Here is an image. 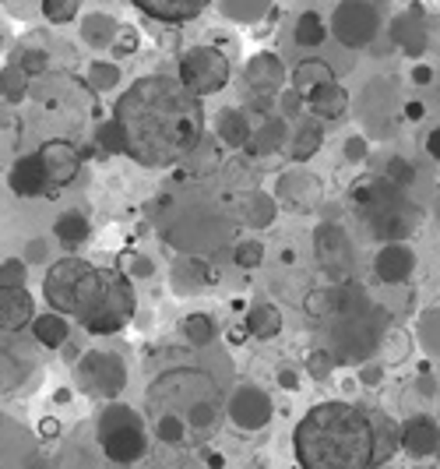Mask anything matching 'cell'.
<instances>
[{"mask_svg":"<svg viewBox=\"0 0 440 469\" xmlns=\"http://www.w3.org/2000/svg\"><path fill=\"white\" fill-rule=\"evenodd\" d=\"M36 321V303L25 286H0V332H22Z\"/></svg>","mask_w":440,"mask_h":469,"instance_id":"7c38bea8","label":"cell"},{"mask_svg":"<svg viewBox=\"0 0 440 469\" xmlns=\"http://www.w3.org/2000/svg\"><path fill=\"white\" fill-rule=\"evenodd\" d=\"M40 159L46 167V176H49V191L67 187L75 180V173H78V149L71 141H60V138L46 141L40 149Z\"/></svg>","mask_w":440,"mask_h":469,"instance_id":"8fae6325","label":"cell"},{"mask_svg":"<svg viewBox=\"0 0 440 469\" xmlns=\"http://www.w3.org/2000/svg\"><path fill=\"white\" fill-rule=\"evenodd\" d=\"M292 448L303 469H370L377 455L370 410L346 399L318 402L296 424Z\"/></svg>","mask_w":440,"mask_h":469,"instance_id":"3957f363","label":"cell"},{"mask_svg":"<svg viewBox=\"0 0 440 469\" xmlns=\"http://www.w3.org/2000/svg\"><path fill=\"white\" fill-rule=\"evenodd\" d=\"M303 103H307V110H310L314 121H338L349 110V92L338 86V82H324V86L310 88L303 95Z\"/></svg>","mask_w":440,"mask_h":469,"instance_id":"2e32d148","label":"cell"},{"mask_svg":"<svg viewBox=\"0 0 440 469\" xmlns=\"http://www.w3.org/2000/svg\"><path fill=\"white\" fill-rule=\"evenodd\" d=\"M401 448L412 459H430L440 448V427L430 417H412L401 424Z\"/></svg>","mask_w":440,"mask_h":469,"instance_id":"4fadbf2b","label":"cell"},{"mask_svg":"<svg viewBox=\"0 0 440 469\" xmlns=\"http://www.w3.org/2000/svg\"><path fill=\"white\" fill-rule=\"evenodd\" d=\"M279 332H282V311L275 303H257V307L247 314V336L268 342V339H275Z\"/></svg>","mask_w":440,"mask_h":469,"instance_id":"44dd1931","label":"cell"},{"mask_svg":"<svg viewBox=\"0 0 440 469\" xmlns=\"http://www.w3.org/2000/svg\"><path fill=\"white\" fill-rule=\"evenodd\" d=\"M29 75H40V71H46L49 68V57L46 53H40V50H29V53H22V57H14Z\"/></svg>","mask_w":440,"mask_h":469,"instance_id":"d6a6232c","label":"cell"},{"mask_svg":"<svg viewBox=\"0 0 440 469\" xmlns=\"http://www.w3.org/2000/svg\"><path fill=\"white\" fill-rule=\"evenodd\" d=\"M314 255H318V265L324 268L328 279H335V283H349L353 279V261H356L353 237L335 219H324L318 226V233H314Z\"/></svg>","mask_w":440,"mask_h":469,"instance_id":"8992f818","label":"cell"},{"mask_svg":"<svg viewBox=\"0 0 440 469\" xmlns=\"http://www.w3.org/2000/svg\"><path fill=\"white\" fill-rule=\"evenodd\" d=\"M222 466H226V459H222L219 452H215V455H208V469H222Z\"/></svg>","mask_w":440,"mask_h":469,"instance_id":"b9f144b4","label":"cell"},{"mask_svg":"<svg viewBox=\"0 0 440 469\" xmlns=\"http://www.w3.org/2000/svg\"><path fill=\"white\" fill-rule=\"evenodd\" d=\"M141 14L166 22V25H180V22H194L211 0H130Z\"/></svg>","mask_w":440,"mask_h":469,"instance_id":"5bb4252c","label":"cell"},{"mask_svg":"<svg viewBox=\"0 0 440 469\" xmlns=\"http://www.w3.org/2000/svg\"><path fill=\"white\" fill-rule=\"evenodd\" d=\"M292 36H296V43L307 46V50H314L328 40V25H324V18H320L318 11H303L300 18H296V25H292Z\"/></svg>","mask_w":440,"mask_h":469,"instance_id":"603a6c76","label":"cell"},{"mask_svg":"<svg viewBox=\"0 0 440 469\" xmlns=\"http://www.w3.org/2000/svg\"><path fill=\"white\" fill-rule=\"evenodd\" d=\"M184 336H187V342H194V346H208V342L215 339V321L208 314H191L184 321Z\"/></svg>","mask_w":440,"mask_h":469,"instance_id":"83f0119b","label":"cell"},{"mask_svg":"<svg viewBox=\"0 0 440 469\" xmlns=\"http://www.w3.org/2000/svg\"><path fill=\"white\" fill-rule=\"evenodd\" d=\"M32 332H36V339L46 346V349H53V346H64L67 336H71V329H67V321L53 311V314H42L32 321Z\"/></svg>","mask_w":440,"mask_h":469,"instance_id":"cb8c5ba5","label":"cell"},{"mask_svg":"<svg viewBox=\"0 0 440 469\" xmlns=\"http://www.w3.org/2000/svg\"><path fill=\"white\" fill-rule=\"evenodd\" d=\"M370 420H373V437H377V455H373V466H377V463H388L401 448V427L377 410H370Z\"/></svg>","mask_w":440,"mask_h":469,"instance_id":"ffe728a7","label":"cell"},{"mask_svg":"<svg viewBox=\"0 0 440 469\" xmlns=\"http://www.w3.org/2000/svg\"><path fill=\"white\" fill-rule=\"evenodd\" d=\"M57 434H60V420H57V417H46V420H40V437L53 441Z\"/></svg>","mask_w":440,"mask_h":469,"instance_id":"d590c367","label":"cell"},{"mask_svg":"<svg viewBox=\"0 0 440 469\" xmlns=\"http://www.w3.org/2000/svg\"><path fill=\"white\" fill-rule=\"evenodd\" d=\"M215 131H219V138H222L229 149H243V145H250V138H254L243 110H222Z\"/></svg>","mask_w":440,"mask_h":469,"instance_id":"7402d4cb","label":"cell"},{"mask_svg":"<svg viewBox=\"0 0 440 469\" xmlns=\"http://www.w3.org/2000/svg\"><path fill=\"white\" fill-rule=\"evenodd\" d=\"M233 257H237L240 268H257V265L265 261V244H257V240H243Z\"/></svg>","mask_w":440,"mask_h":469,"instance_id":"f546056e","label":"cell"},{"mask_svg":"<svg viewBox=\"0 0 440 469\" xmlns=\"http://www.w3.org/2000/svg\"><path fill=\"white\" fill-rule=\"evenodd\" d=\"M346 159H349V163H363V159H366V138H363V134L346 141Z\"/></svg>","mask_w":440,"mask_h":469,"instance_id":"836d02e7","label":"cell"},{"mask_svg":"<svg viewBox=\"0 0 440 469\" xmlns=\"http://www.w3.org/2000/svg\"><path fill=\"white\" fill-rule=\"evenodd\" d=\"M307 371H310L314 382H324V378L331 374V356H328V349H314V353L307 356Z\"/></svg>","mask_w":440,"mask_h":469,"instance_id":"4dcf8cb0","label":"cell"},{"mask_svg":"<svg viewBox=\"0 0 440 469\" xmlns=\"http://www.w3.org/2000/svg\"><path fill=\"white\" fill-rule=\"evenodd\" d=\"M412 268H416V255H412L405 244H384L381 255L373 257L377 279H381V283H391V286L405 283V279L412 275Z\"/></svg>","mask_w":440,"mask_h":469,"instance_id":"e0dca14e","label":"cell"},{"mask_svg":"<svg viewBox=\"0 0 440 469\" xmlns=\"http://www.w3.org/2000/svg\"><path fill=\"white\" fill-rule=\"evenodd\" d=\"M243 78H247L250 88H257L261 95H268V92H275L285 82V68H282V60L275 53H254L247 60V68H243Z\"/></svg>","mask_w":440,"mask_h":469,"instance_id":"ac0fdd59","label":"cell"},{"mask_svg":"<svg viewBox=\"0 0 440 469\" xmlns=\"http://www.w3.org/2000/svg\"><path fill=\"white\" fill-rule=\"evenodd\" d=\"M180 82L191 88L194 95H211L229 82V60L226 53L211 50V46H198L191 53L180 57Z\"/></svg>","mask_w":440,"mask_h":469,"instance_id":"52a82bcc","label":"cell"},{"mask_svg":"<svg viewBox=\"0 0 440 469\" xmlns=\"http://www.w3.org/2000/svg\"><path fill=\"white\" fill-rule=\"evenodd\" d=\"M78 11H81V0H42V14H46V22H53V25L75 22Z\"/></svg>","mask_w":440,"mask_h":469,"instance_id":"4316f807","label":"cell"},{"mask_svg":"<svg viewBox=\"0 0 440 469\" xmlns=\"http://www.w3.org/2000/svg\"><path fill=\"white\" fill-rule=\"evenodd\" d=\"M427 152H430L434 163H440V128H434L427 134Z\"/></svg>","mask_w":440,"mask_h":469,"instance_id":"8d00e7d4","label":"cell"},{"mask_svg":"<svg viewBox=\"0 0 440 469\" xmlns=\"http://www.w3.org/2000/svg\"><path fill=\"white\" fill-rule=\"evenodd\" d=\"M25 283V265L22 261H4L0 265V286H22Z\"/></svg>","mask_w":440,"mask_h":469,"instance_id":"1f68e13d","label":"cell"},{"mask_svg":"<svg viewBox=\"0 0 440 469\" xmlns=\"http://www.w3.org/2000/svg\"><path fill=\"white\" fill-rule=\"evenodd\" d=\"M405 117H409V121H423V103H409V106H405Z\"/></svg>","mask_w":440,"mask_h":469,"instance_id":"ab89813d","label":"cell"},{"mask_svg":"<svg viewBox=\"0 0 440 469\" xmlns=\"http://www.w3.org/2000/svg\"><path fill=\"white\" fill-rule=\"evenodd\" d=\"M99 437H103V452H106V459H110V463H117V466L138 463V459L145 455V448H148L141 420H134V424L110 427V430H103Z\"/></svg>","mask_w":440,"mask_h":469,"instance_id":"30bf717a","label":"cell"},{"mask_svg":"<svg viewBox=\"0 0 440 469\" xmlns=\"http://www.w3.org/2000/svg\"><path fill=\"white\" fill-rule=\"evenodd\" d=\"M324 82H335V75H331V68L324 60H307V64H300L292 71V86L300 92H310V88L324 86Z\"/></svg>","mask_w":440,"mask_h":469,"instance_id":"d4e9b609","label":"cell"},{"mask_svg":"<svg viewBox=\"0 0 440 469\" xmlns=\"http://www.w3.org/2000/svg\"><path fill=\"white\" fill-rule=\"evenodd\" d=\"M335 36L346 46H366L377 36V11L370 0H342L335 14Z\"/></svg>","mask_w":440,"mask_h":469,"instance_id":"9c48e42d","label":"cell"},{"mask_svg":"<svg viewBox=\"0 0 440 469\" xmlns=\"http://www.w3.org/2000/svg\"><path fill=\"white\" fill-rule=\"evenodd\" d=\"M384 180H391V184H399V187H412L416 184V167L409 163V159H401V156H395L388 167H384Z\"/></svg>","mask_w":440,"mask_h":469,"instance_id":"f1b7e54d","label":"cell"},{"mask_svg":"<svg viewBox=\"0 0 440 469\" xmlns=\"http://www.w3.org/2000/svg\"><path fill=\"white\" fill-rule=\"evenodd\" d=\"M123 265H127V272H134V275H152V261L141 255H123L121 257Z\"/></svg>","mask_w":440,"mask_h":469,"instance_id":"e575fe53","label":"cell"},{"mask_svg":"<svg viewBox=\"0 0 440 469\" xmlns=\"http://www.w3.org/2000/svg\"><path fill=\"white\" fill-rule=\"evenodd\" d=\"M42 293L57 314H71L88 336H113L134 318V286L113 268H95L85 257H60L42 279Z\"/></svg>","mask_w":440,"mask_h":469,"instance_id":"7a4b0ae2","label":"cell"},{"mask_svg":"<svg viewBox=\"0 0 440 469\" xmlns=\"http://www.w3.org/2000/svg\"><path fill=\"white\" fill-rule=\"evenodd\" d=\"M377 382H381V371H373V367L363 371V384H377Z\"/></svg>","mask_w":440,"mask_h":469,"instance_id":"60d3db41","label":"cell"},{"mask_svg":"<svg viewBox=\"0 0 440 469\" xmlns=\"http://www.w3.org/2000/svg\"><path fill=\"white\" fill-rule=\"evenodd\" d=\"M320 141H324V128L320 121L307 117L292 128V138H289V159L292 163H307L314 152H320Z\"/></svg>","mask_w":440,"mask_h":469,"instance_id":"d6986e66","label":"cell"},{"mask_svg":"<svg viewBox=\"0 0 440 469\" xmlns=\"http://www.w3.org/2000/svg\"><path fill=\"white\" fill-rule=\"evenodd\" d=\"M121 152L148 170H169L198 152L204 138V110L180 78L145 75L123 88L113 106Z\"/></svg>","mask_w":440,"mask_h":469,"instance_id":"6da1fadb","label":"cell"},{"mask_svg":"<svg viewBox=\"0 0 440 469\" xmlns=\"http://www.w3.org/2000/svg\"><path fill=\"white\" fill-rule=\"evenodd\" d=\"M353 205L360 209L366 230L377 240H388V244H399L405 237H412V230L419 226V212L409 202V191L391 184V180L366 176L360 187H353Z\"/></svg>","mask_w":440,"mask_h":469,"instance_id":"5b68a950","label":"cell"},{"mask_svg":"<svg viewBox=\"0 0 440 469\" xmlns=\"http://www.w3.org/2000/svg\"><path fill=\"white\" fill-rule=\"evenodd\" d=\"M11 191L22 194V198L49 194V176H46V167H42L40 152L22 156V159L11 167Z\"/></svg>","mask_w":440,"mask_h":469,"instance_id":"9a60e30c","label":"cell"},{"mask_svg":"<svg viewBox=\"0 0 440 469\" xmlns=\"http://www.w3.org/2000/svg\"><path fill=\"white\" fill-rule=\"evenodd\" d=\"M152 417L156 434L166 445H180L191 437H208L222 420V399L215 382L204 371H176L152 388Z\"/></svg>","mask_w":440,"mask_h":469,"instance_id":"277c9868","label":"cell"},{"mask_svg":"<svg viewBox=\"0 0 440 469\" xmlns=\"http://www.w3.org/2000/svg\"><path fill=\"white\" fill-rule=\"evenodd\" d=\"M430 78H434V71H430V68H416V71H412V82H419V86H427Z\"/></svg>","mask_w":440,"mask_h":469,"instance_id":"f35d334b","label":"cell"},{"mask_svg":"<svg viewBox=\"0 0 440 469\" xmlns=\"http://www.w3.org/2000/svg\"><path fill=\"white\" fill-rule=\"evenodd\" d=\"M88 222H85V215H64L60 222H57V237H60V244L64 248H81L85 240H88Z\"/></svg>","mask_w":440,"mask_h":469,"instance_id":"484cf974","label":"cell"},{"mask_svg":"<svg viewBox=\"0 0 440 469\" xmlns=\"http://www.w3.org/2000/svg\"><path fill=\"white\" fill-rule=\"evenodd\" d=\"M279 382H282V388H289V392H292V388H300V378H296V371H282Z\"/></svg>","mask_w":440,"mask_h":469,"instance_id":"74e56055","label":"cell"},{"mask_svg":"<svg viewBox=\"0 0 440 469\" xmlns=\"http://www.w3.org/2000/svg\"><path fill=\"white\" fill-rule=\"evenodd\" d=\"M127 382V367L113 353H88L78 364V384L92 399H113Z\"/></svg>","mask_w":440,"mask_h":469,"instance_id":"ba28073f","label":"cell"}]
</instances>
